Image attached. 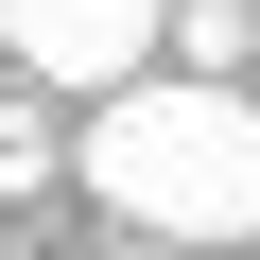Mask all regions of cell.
Instances as JSON below:
<instances>
[{
    "mask_svg": "<svg viewBox=\"0 0 260 260\" xmlns=\"http://www.w3.org/2000/svg\"><path fill=\"white\" fill-rule=\"evenodd\" d=\"M70 174L139 225V243H260V104L156 70V87H121L87 139H70Z\"/></svg>",
    "mask_w": 260,
    "mask_h": 260,
    "instance_id": "cell-1",
    "label": "cell"
},
{
    "mask_svg": "<svg viewBox=\"0 0 260 260\" xmlns=\"http://www.w3.org/2000/svg\"><path fill=\"white\" fill-rule=\"evenodd\" d=\"M156 35H174V0H0V52H18L35 87H156Z\"/></svg>",
    "mask_w": 260,
    "mask_h": 260,
    "instance_id": "cell-2",
    "label": "cell"
},
{
    "mask_svg": "<svg viewBox=\"0 0 260 260\" xmlns=\"http://www.w3.org/2000/svg\"><path fill=\"white\" fill-rule=\"evenodd\" d=\"M156 52H191V87H243V52H260V0H174V35Z\"/></svg>",
    "mask_w": 260,
    "mask_h": 260,
    "instance_id": "cell-3",
    "label": "cell"
},
{
    "mask_svg": "<svg viewBox=\"0 0 260 260\" xmlns=\"http://www.w3.org/2000/svg\"><path fill=\"white\" fill-rule=\"evenodd\" d=\"M87 260H156V243H87Z\"/></svg>",
    "mask_w": 260,
    "mask_h": 260,
    "instance_id": "cell-4",
    "label": "cell"
}]
</instances>
